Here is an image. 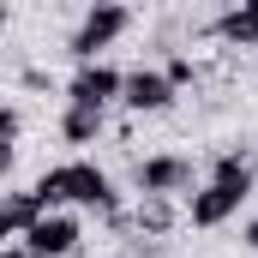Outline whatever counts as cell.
Wrapping results in <instances>:
<instances>
[{
    "mask_svg": "<svg viewBox=\"0 0 258 258\" xmlns=\"http://www.w3.org/2000/svg\"><path fill=\"white\" fill-rule=\"evenodd\" d=\"M30 198L42 204V216H48V210H90V216H102L108 228H132L126 210H120V192H114V174H108L102 162H90V156H72V162L42 168V174L30 180Z\"/></svg>",
    "mask_w": 258,
    "mask_h": 258,
    "instance_id": "1",
    "label": "cell"
},
{
    "mask_svg": "<svg viewBox=\"0 0 258 258\" xmlns=\"http://www.w3.org/2000/svg\"><path fill=\"white\" fill-rule=\"evenodd\" d=\"M126 30H132V6H120V0H96V6H84V18L72 24L66 54H72L78 66H90V60H102Z\"/></svg>",
    "mask_w": 258,
    "mask_h": 258,
    "instance_id": "2",
    "label": "cell"
},
{
    "mask_svg": "<svg viewBox=\"0 0 258 258\" xmlns=\"http://www.w3.org/2000/svg\"><path fill=\"white\" fill-rule=\"evenodd\" d=\"M132 186H138V198H186L198 186V168L186 150H156V156L132 162Z\"/></svg>",
    "mask_w": 258,
    "mask_h": 258,
    "instance_id": "3",
    "label": "cell"
},
{
    "mask_svg": "<svg viewBox=\"0 0 258 258\" xmlns=\"http://www.w3.org/2000/svg\"><path fill=\"white\" fill-rule=\"evenodd\" d=\"M120 84H126V72H120L114 60H90V66H78V72L66 78V108L108 114V108L120 102Z\"/></svg>",
    "mask_w": 258,
    "mask_h": 258,
    "instance_id": "4",
    "label": "cell"
},
{
    "mask_svg": "<svg viewBox=\"0 0 258 258\" xmlns=\"http://www.w3.org/2000/svg\"><path fill=\"white\" fill-rule=\"evenodd\" d=\"M18 246H24L30 258H72L78 246H84V216H78V210H48Z\"/></svg>",
    "mask_w": 258,
    "mask_h": 258,
    "instance_id": "5",
    "label": "cell"
},
{
    "mask_svg": "<svg viewBox=\"0 0 258 258\" xmlns=\"http://www.w3.org/2000/svg\"><path fill=\"white\" fill-rule=\"evenodd\" d=\"M240 204H246L240 192H228V186H216V180H198L192 192L180 198V222H192V228H222V222L240 216Z\"/></svg>",
    "mask_w": 258,
    "mask_h": 258,
    "instance_id": "6",
    "label": "cell"
},
{
    "mask_svg": "<svg viewBox=\"0 0 258 258\" xmlns=\"http://www.w3.org/2000/svg\"><path fill=\"white\" fill-rule=\"evenodd\" d=\"M174 84L162 78V66H132L126 84H120V108H132V114H162V108H174Z\"/></svg>",
    "mask_w": 258,
    "mask_h": 258,
    "instance_id": "7",
    "label": "cell"
},
{
    "mask_svg": "<svg viewBox=\"0 0 258 258\" xmlns=\"http://www.w3.org/2000/svg\"><path fill=\"white\" fill-rule=\"evenodd\" d=\"M210 36H216L222 48H252L258 54V12L252 6H222V12L210 18Z\"/></svg>",
    "mask_w": 258,
    "mask_h": 258,
    "instance_id": "8",
    "label": "cell"
},
{
    "mask_svg": "<svg viewBox=\"0 0 258 258\" xmlns=\"http://www.w3.org/2000/svg\"><path fill=\"white\" fill-rule=\"evenodd\" d=\"M204 180H216V186H228V192L252 198L258 168H252V156H246V150H216V156H210V174H204Z\"/></svg>",
    "mask_w": 258,
    "mask_h": 258,
    "instance_id": "9",
    "label": "cell"
},
{
    "mask_svg": "<svg viewBox=\"0 0 258 258\" xmlns=\"http://www.w3.org/2000/svg\"><path fill=\"white\" fill-rule=\"evenodd\" d=\"M126 222L138 228V240H162V234H174V222H180V204H174V198H138Z\"/></svg>",
    "mask_w": 258,
    "mask_h": 258,
    "instance_id": "10",
    "label": "cell"
},
{
    "mask_svg": "<svg viewBox=\"0 0 258 258\" xmlns=\"http://www.w3.org/2000/svg\"><path fill=\"white\" fill-rule=\"evenodd\" d=\"M108 132V114H90V108H60V144L84 150V144H102Z\"/></svg>",
    "mask_w": 258,
    "mask_h": 258,
    "instance_id": "11",
    "label": "cell"
},
{
    "mask_svg": "<svg viewBox=\"0 0 258 258\" xmlns=\"http://www.w3.org/2000/svg\"><path fill=\"white\" fill-rule=\"evenodd\" d=\"M162 78H168L174 90H186V84H198V60L192 54H168V60H162Z\"/></svg>",
    "mask_w": 258,
    "mask_h": 258,
    "instance_id": "12",
    "label": "cell"
},
{
    "mask_svg": "<svg viewBox=\"0 0 258 258\" xmlns=\"http://www.w3.org/2000/svg\"><path fill=\"white\" fill-rule=\"evenodd\" d=\"M18 132H24V114H18V102H0V144H18Z\"/></svg>",
    "mask_w": 258,
    "mask_h": 258,
    "instance_id": "13",
    "label": "cell"
},
{
    "mask_svg": "<svg viewBox=\"0 0 258 258\" xmlns=\"http://www.w3.org/2000/svg\"><path fill=\"white\" fill-rule=\"evenodd\" d=\"M18 84H24V90H48V84H54V78H48V72H42V66H24V72H18Z\"/></svg>",
    "mask_w": 258,
    "mask_h": 258,
    "instance_id": "14",
    "label": "cell"
},
{
    "mask_svg": "<svg viewBox=\"0 0 258 258\" xmlns=\"http://www.w3.org/2000/svg\"><path fill=\"white\" fill-rule=\"evenodd\" d=\"M12 162H18V144H0V180L12 174Z\"/></svg>",
    "mask_w": 258,
    "mask_h": 258,
    "instance_id": "15",
    "label": "cell"
},
{
    "mask_svg": "<svg viewBox=\"0 0 258 258\" xmlns=\"http://www.w3.org/2000/svg\"><path fill=\"white\" fill-rule=\"evenodd\" d=\"M240 240H246V252L258 258V216H252V222H246V228H240Z\"/></svg>",
    "mask_w": 258,
    "mask_h": 258,
    "instance_id": "16",
    "label": "cell"
},
{
    "mask_svg": "<svg viewBox=\"0 0 258 258\" xmlns=\"http://www.w3.org/2000/svg\"><path fill=\"white\" fill-rule=\"evenodd\" d=\"M0 258H30V252H24V246H0Z\"/></svg>",
    "mask_w": 258,
    "mask_h": 258,
    "instance_id": "17",
    "label": "cell"
},
{
    "mask_svg": "<svg viewBox=\"0 0 258 258\" xmlns=\"http://www.w3.org/2000/svg\"><path fill=\"white\" fill-rule=\"evenodd\" d=\"M6 24H12V6H6V0H0V30H6Z\"/></svg>",
    "mask_w": 258,
    "mask_h": 258,
    "instance_id": "18",
    "label": "cell"
},
{
    "mask_svg": "<svg viewBox=\"0 0 258 258\" xmlns=\"http://www.w3.org/2000/svg\"><path fill=\"white\" fill-rule=\"evenodd\" d=\"M252 72H258V54H252Z\"/></svg>",
    "mask_w": 258,
    "mask_h": 258,
    "instance_id": "19",
    "label": "cell"
}]
</instances>
